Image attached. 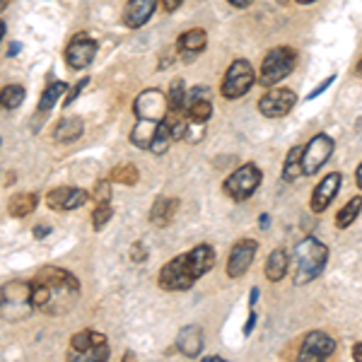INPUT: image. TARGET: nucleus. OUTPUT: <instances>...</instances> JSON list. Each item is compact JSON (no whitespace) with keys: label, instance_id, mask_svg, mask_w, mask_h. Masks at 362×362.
<instances>
[{"label":"nucleus","instance_id":"f257e3e1","mask_svg":"<svg viewBox=\"0 0 362 362\" xmlns=\"http://www.w3.org/2000/svg\"><path fill=\"white\" fill-rule=\"evenodd\" d=\"M32 305L44 314H63L75 305L80 283L66 268L46 266L32 280Z\"/></svg>","mask_w":362,"mask_h":362},{"label":"nucleus","instance_id":"f03ea898","mask_svg":"<svg viewBox=\"0 0 362 362\" xmlns=\"http://www.w3.org/2000/svg\"><path fill=\"white\" fill-rule=\"evenodd\" d=\"M215 264V249L210 244H198L186 254L174 256L160 271V288L169 293L189 290L198 278H203Z\"/></svg>","mask_w":362,"mask_h":362},{"label":"nucleus","instance_id":"7ed1b4c3","mask_svg":"<svg viewBox=\"0 0 362 362\" xmlns=\"http://www.w3.org/2000/svg\"><path fill=\"white\" fill-rule=\"evenodd\" d=\"M169 109L167 95L162 90H145L136 97L133 114H136V126L131 131V143L138 150H150L155 140V133L165 121Z\"/></svg>","mask_w":362,"mask_h":362},{"label":"nucleus","instance_id":"20e7f679","mask_svg":"<svg viewBox=\"0 0 362 362\" xmlns=\"http://www.w3.org/2000/svg\"><path fill=\"white\" fill-rule=\"evenodd\" d=\"M326 261H329V247L317 237H305L295 249V283L307 285L317 280L324 273Z\"/></svg>","mask_w":362,"mask_h":362},{"label":"nucleus","instance_id":"39448f33","mask_svg":"<svg viewBox=\"0 0 362 362\" xmlns=\"http://www.w3.org/2000/svg\"><path fill=\"white\" fill-rule=\"evenodd\" d=\"M32 312V285L25 280H10L0 288V317L5 321H22Z\"/></svg>","mask_w":362,"mask_h":362},{"label":"nucleus","instance_id":"423d86ee","mask_svg":"<svg viewBox=\"0 0 362 362\" xmlns=\"http://www.w3.org/2000/svg\"><path fill=\"white\" fill-rule=\"evenodd\" d=\"M295 66H297V51L290 49V46H276V49L268 51L264 63H261L259 83L264 87L278 85L280 80L293 73Z\"/></svg>","mask_w":362,"mask_h":362},{"label":"nucleus","instance_id":"0eeeda50","mask_svg":"<svg viewBox=\"0 0 362 362\" xmlns=\"http://www.w3.org/2000/svg\"><path fill=\"white\" fill-rule=\"evenodd\" d=\"M109 343L107 338L97 331H80L70 338V350H68V358L70 360H107L109 358Z\"/></svg>","mask_w":362,"mask_h":362},{"label":"nucleus","instance_id":"6e6552de","mask_svg":"<svg viewBox=\"0 0 362 362\" xmlns=\"http://www.w3.org/2000/svg\"><path fill=\"white\" fill-rule=\"evenodd\" d=\"M254 83H256V73H254V68H251V63L244 61V58H237V61H232V66L227 68L223 85H220V92H223L225 99H239L247 95Z\"/></svg>","mask_w":362,"mask_h":362},{"label":"nucleus","instance_id":"1a4fd4ad","mask_svg":"<svg viewBox=\"0 0 362 362\" xmlns=\"http://www.w3.org/2000/svg\"><path fill=\"white\" fill-rule=\"evenodd\" d=\"M261 177H264L261 169L256 167L254 162H249V165L239 167L232 177H227L225 194L237 203L247 201V198H251L256 194V189H259V184H261Z\"/></svg>","mask_w":362,"mask_h":362},{"label":"nucleus","instance_id":"9d476101","mask_svg":"<svg viewBox=\"0 0 362 362\" xmlns=\"http://www.w3.org/2000/svg\"><path fill=\"white\" fill-rule=\"evenodd\" d=\"M334 155V140L324 133L314 136L305 145V155H302V169H305V177H314L321 167L329 162V157Z\"/></svg>","mask_w":362,"mask_h":362},{"label":"nucleus","instance_id":"9b49d317","mask_svg":"<svg viewBox=\"0 0 362 362\" xmlns=\"http://www.w3.org/2000/svg\"><path fill=\"white\" fill-rule=\"evenodd\" d=\"M297 104V95L288 87H271L264 97L259 99V112L268 119H280Z\"/></svg>","mask_w":362,"mask_h":362},{"label":"nucleus","instance_id":"f8f14e48","mask_svg":"<svg viewBox=\"0 0 362 362\" xmlns=\"http://www.w3.org/2000/svg\"><path fill=\"white\" fill-rule=\"evenodd\" d=\"M95 56H97V42L90 37V34L80 32L70 39L68 49H66V63L73 70H85L92 61H95Z\"/></svg>","mask_w":362,"mask_h":362},{"label":"nucleus","instance_id":"ddd939ff","mask_svg":"<svg viewBox=\"0 0 362 362\" xmlns=\"http://www.w3.org/2000/svg\"><path fill=\"white\" fill-rule=\"evenodd\" d=\"M186 116L194 124H208L213 116V102H210V90L203 85L186 90Z\"/></svg>","mask_w":362,"mask_h":362},{"label":"nucleus","instance_id":"4468645a","mask_svg":"<svg viewBox=\"0 0 362 362\" xmlns=\"http://www.w3.org/2000/svg\"><path fill=\"white\" fill-rule=\"evenodd\" d=\"M336 353V341L324 331H309L302 341L300 360H326Z\"/></svg>","mask_w":362,"mask_h":362},{"label":"nucleus","instance_id":"2eb2a0df","mask_svg":"<svg viewBox=\"0 0 362 362\" xmlns=\"http://www.w3.org/2000/svg\"><path fill=\"white\" fill-rule=\"evenodd\" d=\"M256 249H259V244L254 239H239L230 251V259H227V276L230 278L244 276L249 271V266L254 264Z\"/></svg>","mask_w":362,"mask_h":362},{"label":"nucleus","instance_id":"dca6fc26","mask_svg":"<svg viewBox=\"0 0 362 362\" xmlns=\"http://www.w3.org/2000/svg\"><path fill=\"white\" fill-rule=\"evenodd\" d=\"M341 181H343L341 174L331 172V174H326V177L321 179L317 186H314L312 203H309L314 213H324V210L331 206V201H334L336 194H338V189H341Z\"/></svg>","mask_w":362,"mask_h":362},{"label":"nucleus","instance_id":"f3484780","mask_svg":"<svg viewBox=\"0 0 362 362\" xmlns=\"http://www.w3.org/2000/svg\"><path fill=\"white\" fill-rule=\"evenodd\" d=\"M206 44H208V34H206V29L196 27V29H189V32L181 34L179 42H177V49H179L181 58H184V61L189 63V61H194V58H198V56L203 54V49H206Z\"/></svg>","mask_w":362,"mask_h":362},{"label":"nucleus","instance_id":"a211bd4d","mask_svg":"<svg viewBox=\"0 0 362 362\" xmlns=\"http://www.w3.org/2000/svg\"><path fill=\"white\" fill-rule=\"evenodd\" d=\"M157 0H128L126 10H124V25L131 29L143 27L145 22L153 17Z\"/></svg>","mask_w":362,"mask_h":362},{"label":"nucleus","instance_id":"6ab92c4d","mask_svg":"<svg viewBox=\"0 0 362 362\" xmlns=\"http://www.w3.org/2000/svg\"><path fill=\"white\" fill-rule=\"evenodd\" d=\"M177 348L186 358H198L203 350V331L198 326H184L177 336Z\"/></svg>","mask_w":362,"mask_h":362},{"label":"nucleus","instance_id":"aec40b11","mask_svg":"<svg viewBox=\"0 0 362 362\" xmlns=\"http://www.w3.org/2000/svg\"><path fill=\"white\" fill-rule=\"evenodd\" d=\"M177 210H179V201H177V198H167V196L157 198L155 206L150 208V223L157 225V227H167L174 220Z\"/></svg>","mask_w":362,"mask_h":362},{"label":"nucleus","instance_id":"412c9836","mask_svg":"<svg viewBox=\"0 0 362 362\" xmlns=\"http://www.w3.org/2000/svg\"><path fill=\"white\" fill-rule=\"evenodd\" d=\"M288 264H290L288 251L285 249L271 251V256H268V261H266V268H264L266 278L271 280V283H280V280L288 276Z\"/></svg>","mask_w":362,"mask_h":362},{"label":"nucleus","instance_id":"4be33fe9","mask_svg":"<svg viewBox=\"0 0 362 362\" xmlns=\"http://www.w3.org/2000/svg\"><path fill=\"white\" fill-rule=\"evenodd\" d=\"M80 136H83V119H78V116H66L54 128L56 143H75Z\"/></svg>","mask_w":362,"mask_h":362},{"label":"nucleus","instance_id":"5701e85b","mask_svg":"<svg viewBox=\"0 0 362 362\" xmlns=\"http://www.w3.org/2000/svg\"><path fill=\"white\" fill-rule=\"evenodd\" d=\"M37 203H39L37 194H17V196L10 198L8 213L13 215V218H27L29 213H34Z\"/></svg>","mask_w":362,"mask_h":362},{"label":"nucleus","instance_id":"b1692460","mask_svg":"<svg viewBox=\"0 0 362 362\" xmlns=\"http://www.w3.org/2000/svg\"><path fill=\"white\" fill-rule=\"evenodd\" d=\"M302 155H305V148L295 145V148L288 153V157H285V165H283V179L285 181H295L305 174V169H302Z\"/></svg>","mask_w":362,"mask_h":362},{"label":"nucleus","instance_id":"393cba45","mask_svg":"<svg viewBox=\"0 0 362 362\" xmlns=\"http://www.w3.org/2000/svg\"><path fill=\"white\" fill-rule=\"evenodd\" d=\"M63 92H68V85H66V83H61V80H58V83H51L49 87H46L42 99H39V114H42V116L49 114L51 109L56 107V102L61 99Z\"/></svg>","mask_w":362,"mask_h":362},{"label":"nucleus","instance_id":"a878e982","mask_svg":"<svg viewBox=\"0 0 362 362\" xmlns=\"http://www.w3.org/2000/svg\"><path fill=\"white\" fill-rule=\"evenodd\" d=\"M360 210H362V198H360V196L350 198L346 206L338 210V215H336V227H341V230H346V227H350V225L355 223V218L360 215Z\"/></svg>","mask_w":362,"mask_h":362},{"label":"nucleus","instance_id":"bb28decb","mask_svg":"<svg viewBox=\"0 0 362 362\" xmlns=\"http://www.w3.org/2000/svg\"><path fill=\"white\" fill-rule=\"evenodd\" d=\"M138 179H140V174H138L136 165H119L112 169V174H109V181H112V184H124V186H136Z\"/></svg>","mask_w":362,"mask_h":362},{"label":"nucleus","instance_id":"cd10ccee","mask_svg":"<svg viewBox=\"0 0 362 362\" xmlns=\"http://www.w3.org/2000/svg\"><path fill=\"white\" fill-rule=\"evenodd\" d=\"M25 102V87L22 85H5L0 90V107L3 109H17Z\"/></svg>","mask_w":362,"mask_h":362},{"label":"nucleus","instance_id":"c85d7f7f","mask_svg":"<svg viewBox=\"0 0 362 362\" xmlns=\"http://www.w3.org/2000/svg\"><path fill=\"white\" fill-rule=\"evenodd\" d=\"M73 189L75 186H58V189L49 191V194H46V203H49V208L51 210H66L68 198H70V194H73Z\"/></svg>","mask_w":362,"mask_h":362},{"label":"nucleus","instance_id":"c756f323","mask_svg":"<svg viewBox=\"0 0 362 362\" xmlns=\"http://www.w3.org/2000/svg\"><path fill=\"white\" fill-rule=\"evenodd\" d=\"M114 210H112V203H95V210H92V225H95V230H104L107 223L112 220Z\"/></svg>","mask_w":362,"mask_h":362},{"label":"nucleus","instance_id":"7c9ffc66","mask_svg":"<svg viewBox=\"0 0 362 362\" xmlns=\"http://www.w3.org/2000/svg\"><path fill=\"white\" fill-rule=\"evenodd\" d=\"M95 203H112V181H99L95 186V194H92Z\"/></svg>","mask_w":362,"mask_h":362},{"label":"nucleus","instance_id":"2f4dec72","mask_svg":"<svg viewBox=\"0 0 362 362\" xmlns=\"http://www.w3.org/2000/svg\"><path fill=\"white\" fill-rule=\"evenodd\" d=\"M148 259V251H145V247L140 242H136L131 247V261L133 264H143V261Z\"/></svg>","mask_w":362,"mask_h":362},{"label":"nucleus","instance_id":"473e14b6","mask_svg":"<svg viewBox=\"0 0 362 362\" xmlns=\"http://www.w3.org/2000/svg\"><path fill=\"white\" fill-rule=\"evenodd\" d=\"M87 83H90V80H87V78H83V80H80L78 85L73 87V90H68V97H66V107H70V104H73L75 99H78V95H80V92L85 90V87H87Z\"/></svg>","mask_w":362,"mask_h":362},{"label":"nucleus","instance_id":"72a5a7b5","mask_svg":"<svg viewBox=\"0 0 362 362\" xmlns=\"http://www.w3.org/2000/svg\"><path fill=\"white\" fill-rule=\"evenodd\" d=\"M334 75H331V78H326L324 80V83H321V85H317V90H312V92H309V95H307V99H317L319 95H321V92H326V90H329V87L331 85H334Z\"/></svg>","mask_w":362,"mask_h":362},{"label":"nucleus","instance_id":"f704fd0d","mask_svg":"<svg viewBox=\"0 0 362 362\" xmlns=\"http://www.w3.org/2000/svg\"><path fill=\"white\" fill-rule=\"evenodd\" d=\"M254 326H256V312H254V307H251V314H249L247 324H244V336H251V331H254Z\"/></svg>","mask_w":362,"mask_h":362},{"label":"nucleus","instance_id":"c9c22d12","mask_svg":"<svg viewBox=\"0 0 362 362\" xmlns=\"http://www.w3.org/2000/svg\"><path fill=\"white\" fill-rule=\"evenodd\" d=\"M181 3L184 0H162V8H165V13H177Z\"/></svg>","mask_w":362,"mask_h":362},{"label":"nucleus","instance_id":"e433bc0d","mask_svg":"<svg viewBox=\"0 0 362 362\" xmlns=\"http://www.w3.org/2000/svg\"><path fill=\"white\" fill-rule=\"evenodd\" d=\"M51 232V227L49 225H42V227H34V237L37 239H44L46 235H49Z\"/></svg>","mask_w":362,"mask_h":362},{"label":"nucleus","instance_id":"4c0bfd02","mask_svg":"<svg viewBox=\"0 0 362 362\" xmlns=\"http://www.w3.org/2000/svg\"><path fill=\"white\" fill-rule=\"evenodd\" d=\"M227 3H232L235 8H249V5L254 3V0H227Z\"/></svg>","mask_w":362,"mask_h":362},{"label":"nucleus","instance_id":"58836bf2","mask_svg":"<svg viewBox=\"0 0 362 362\" xmlns=\"http://www.w3.org/2000/svg\"><path fill=\"white\" fill-rule=\"evenodd\" d=\"M256 302H259V288L251 290V295H249V307H256Z\"/></svg>","mask_w":362,"mask_h":362},{"label":"nucleus","instance_id":"ea45409f","mask_svg":"<svg viewBox=\"0 0 362 362\" xmlns=\"http://www.w3.org/2000/svg\"><path fill=\"white\" fill-rule=\"evenodd\" d=\"M353 358L362 362V343H358V346L353 348Z\"/></svg>","mask_w":362,"mask_h":362},{"label":"nucleus","instance_id":"a19ab883","mask_svg":"<svg viewBox=\"0 0 362 362\" xmlns=\"http://www.w3.org/2000/svg\"><path fill=\"white\" fill-rule=\"evenodd\" d=\"M268 223H271V218H268V215H261V218H259V227H261V230H266Z\"/></svg>","mask_w":362,"mask_h":362},{"label":"nucleus","instance_id":"79ce46f5","mask_svg":"<svg viewBox=\"0 0 362 362\" xmlns=\"http://www.w3.org/2000/svg\"><path fill=\"white\" fill-rule=\"evenodd\" d=\"M20 49H22V44H10V56H17V54H20Z\"/></svg>","mask_w":362,"mask_h":362},{"label":"nucleus","instance_id":"37998d69","mask_svg":"<svg viewBox=\"0 0 362 362\" xmlns=\"http://www.w3.org/2000/svg\"><path fill=\"white\" fill-rule=\"evenodd\" d=\"M355 181H358V186H360V189H362V162H360L358 172H355Z\"/></svg>","mask_w":362,"mask_h":362},{"label":"nucleus","instance_id":"c03bdc74","mask_svg":"<svg viewBox=\"0 0 362 362\" xmlns=\"http://www.w3.org/2000/svg\"><path fill=\"white\" fill-rule=\"evenodd\" d=\"M8 5H10V0H0V13H3V10L8 8Z\"/></svg>","mask_w":362,"mask_h":362},{"label":"nucleus","instance_id":"a18cd8bd","mask_svg":"<svg viewBox=\"0 0 362 362\" xmlns=\"http://www.w3.org/2000/svg\"><path fill=\"white\" fill-rule=\"evenodd\" d=\"M3 37H5V25L0 22V39H3Z\"/></svg>","mask_w":362,"mask_h":362},{"label":"nucleus","instance_id":"49530a36","mask_svg":"<svg viewBox=\"0 0 362 362\" xmlns=\"http://www.w3.org/2000/svg\"><path fill=\"white\" fill-rule=\"evenodd\" d=\"M358 75L362 78V58H360V63H358Z\"/></svg>","mask_w":362,"mask_h":362},{"label":"nucleus","instance_id":"de8ad7c7","mask_svg":"<svg viewBox=\"0 0 362 362\" xmlns=\"http://www.w3.org/2000/svg\"><path fill=\"white\" fill-rule=\"evenodd\" d=\"M297 3H302V5H309V3H314V0H297Z\"/></svg>","mask_w":362,"mask_h":362}]
</instances>
